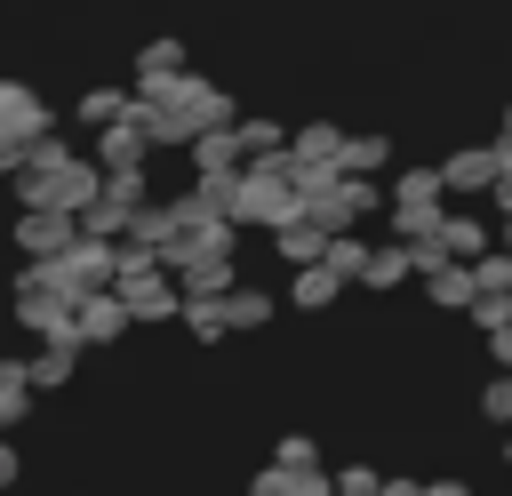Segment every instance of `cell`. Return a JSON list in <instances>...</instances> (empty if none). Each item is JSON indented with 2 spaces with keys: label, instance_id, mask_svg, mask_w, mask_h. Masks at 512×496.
<instances>
[{
  "label": "cell",
  "instance_id": "cell-16",
  "mask_svg": "<svg viewBox=\"0 0 512 496\" xmlns=\"http://www.w3.org/2000/svg\"><path fill=\"white\" fill-rule=\"evenodd\" d=\"M488 240H496V224H488L480 208H448V216H440V248H448V256H480Z\"/></svg>",
  "mask_w": 512,
  "mask_h": 496
},
{
  "label": "cell",
  "instance_id": "cell-2",
  "mask_svg": "<svg viewBox=\"0 0 512 496\" xmlns=\"http://www.w3.org/2000/svg\"><path fill=\"white\" fill-rule=\"evenodd\" d=\"M112 288H120V304H128L136 328H160V320H176V304H184V280H176L168 264H136V272H120Z\"/></svg>",
  "mask_w": 512,
  "mask_h": 496
},
{
  "label": "cell",
  "instance_id": "cell-37",
  "mask_svg": "<svg viewBox=\"0 0 512 496\" xmlns=\"http://www.w3.org/2000/svg\"><path fill=\"white\" fill-rule=\"evenodd\" d=\"M504 464H512V424H504Z\"/></svg>",
  "mask_w": 512,
  "mask_h": 496
},
{
  "label": "cell",
  "instance_id": "cell-33",
  "mask_svg": "<svg viewBox=\"0 0 512 496\" xmlns=\"http://www.w3.org/2000/svg\"><path fill=\"white\" fill-rule=\"evenodd\" d=\"M488 360H496V368H512V320H504V328H488Z\"/></svg>",
  "mask_w": 512,
  "mask_h": 496
},
{
  "label": "cell",
  "instance_id": "cell-20",
  "mask_svg": "<svg viewBox=\"0 0 512 496\" xmlns=\"http://www.w3.org/2000/svg\"><path fill=\"white\" fill-rule=\"evenodd\" d=\"M272 312H280V304H272L264 288H248V280L224 288V320H232V328H272Z\"/></svg>",
  "mask_w": 512,
  "mask_h": 496
},
{
  "label": "cell",
  "instance_id": "cell-30",
  "mask_svg": "<svg viewBox=\"0 0 512 496\" xmlns=\"http://www.w3.org/2000/svg\"><path fill=\"white\" fill-rule=\"evenodd\" d=\"M272 456H280V464H320V440H312V432H280Z\"/></svg>",
  "mask_w": 512,
  "mask_h": 496
},
{
  "label": "cell",
  "instance_id": "cell-7",
  "mask_svg": "<svg viewBox=\"0 0 512 496\" xmlns=\"http://www.w3.org/2000/svg\"><path fill=\"white\" fill-rule=\"evenodd\" d=\"M72 232H80L72 208H16V256H56L72 248Z\"/></svg>",
  "mask_w": 512,
  "mask_h": 496
},
{
  "label": "cell",
  "instance_id": "cell-11",
  "mask_svg": "<svg viewBox=\"0 0 512 496\" xmlns=\"http://www.w3.org/2000/svg\"><path fill=\"white\" fill-rule=\"evenodd\" d=\"M416 288H424V304H432V312H464V304L480 296V280H472V256H448V264L416 272Z\"/></svg>",
  "mask_w": 512,
  "mask_h": 496
},
{
  "label": "cell",
  "instance_id": "cell-12",
  "mask_svg": "<svg viewBox=\"0 0 512 496\" xmlns=\"http://www.w3.org/2000/svg\"><path fill=\"white\" fill-rule=\"evenodd\" d=\"M344 288H352V280H344L336 264H320V256H312V264H296V280H288V304H296V312H328Z\"/></svg>",
  "mask_w": 512,
  "mask_h": 496
},
{
  "label": "cell",
  "instance_id": "cell-28",
  "mask_svg": "<svg viewBox=\"0 0 512 496\" xmlns=\"http://www.w3.org/2000/svg\"><path fill=\"white\" fill-rule=\"evenodd\" d=\"M392 200H448V184H440V168H400Z\"/></svg>",
  "mask_w": 512,
  "mask_h": 496
},
{
  "label": "cell",
  "instance_id": "cell-24",
  "mask_svg": "<svg viewBox=\"0 0 512 496\" xmlns=\"http://www.w3.org/2000/svg\"><path fill=\"white\" fill-rule=\"evenodd\" d=\"M440 216H448V200H392V240H424V232H440Z\"/></svg>",
  "mask_w": 512,
  "mask_h": 496
},
{
  "label": "cell",
  "instance_id": "cell-8",
  "mask_svg": "<svg viewBox=\"0 0 512 496\" xmlns=\"http://www.w3.org/2000/svg\"><path fill=\"white\" fill-rule=\"evenodd\" d=\"M72 328H80V344H120L136 320H128V304H120V288H88L80 304H72Z\"/></svg>",
  "mask_w": 512,
  "mask_h": 496
},
{
  "label": "cell",
  "instance_id": "cell-4",
  "mask_svg": "<svg viewBox=\"0 0 512 496\" xmlns=\"http://www.w3.org/2000/svg\"><path fill=\"white\" fill-rule=\"evenodd\" d=\"M168 104L192 120V128H232L240 120V104H232V88H216V80H200V72H176V88H168Z\"/></svg>",
  "mask_w": 512,
  "mask_h": 496
},
{
  "label": "cell",
  "instance_id": "cell-34",
  "mask_svg": "<svg viewBox=\"0 0 512 496\" xmlns=\"http://www.w3.org/2000/svg\"><path fill=\"white\" fill-rule=\"evenodd\" d=\"M16 472H24V456H16V440H8V432H0V488H8V480H16Z\"/></svg>",
  "mask_w": 512,
  "mask_h": 496
},
{
  "label": "cell",
  "instance_id": "cell-36",
  "mask_svg": "<svg viewBox=\"0 0 512 496\" xmlns=\"http://www.w3.org/2000/svg\"><path fill=\"white\" fill-rule=\"evenodd\" d=\"M496 240H504V248H512V208H504V224H496Z\"/></svg>",
  "mask_w": 512,
  "mask_h": 496
},
{
  "label": "cell",
  "instance_id": "cell-38",
  "mask_svg": "<svg viewBox=\"0 0 512 496\" xmlns=\"http://www.w3.org/2000/svg\"><path fill=\"white\" fill-rule=\"evenodd\" d=\"M504 128H512V104H504Z\"/></svg>",
  "mask_w": 512,
  "mask_h": 496
},
{
  "label": "cell",
  "instance_id": "cell-32",
  "mask_svg": "<svg viewBox=\"0 0 512 496\" xmlns=\"http://www.w3.org/2000/svg\"><path fill=\"white\" fill-rule=\"evenodd\" d=\"M24 152H32V136H0V176H16V168H24Z\"/></svg>",
  "mask_w": 512,
  "mask_h": 496
},
{
  "label": "cell",
  "instance_id": "cell-29",
  "mask_svg": "<svg viewBox=\"0 0 512 496\" xmlns=\"http://www.w3.org/2000/svg\"><path fill=\"white\" fill-rule=\"evenodd\" d=\"M480 416H488V424H512V368H504V376L480 392Z\"/></svg>",
  "mask_w": 512,
  "mask_h": 496
},
{
  "label": "cell",
  "instance_id": "cell-9",
  "mask_svg": "<svg viewBox=\"0 0 512 496\" xmlns=\"http://www.w3.org/2000/svg\"><path fill=\"white\" fill-rule=\"evenodd\" d=\"M128 72H136V96H168L176 72H192V48H184V40H144Z\"/></svg>",
  "mask_w": 512,
  "mask_h": 496
},
{
  "label": "cell",
  "instance_id": "cell-31",
  "mask_svg": "<svg viewBox=\"0 0 512 496\" xmlns=\"http://www.w3.org/2000/svg\"><path fill=\"white\" fill-rule=\"evenodd\" d=\"M336 488H344V496H376V488H384V472H376V464H344V472H336Z\"/></svg>",
  "mask_w": 512,
  "mask_h": 496
},
{
  "label": "cell",
  "instance_id": "cell-22",
  "mask_svg": "<svg viewBox=\"0 0 512 496\" xmlns=\"http://www.w3.org/2000/svg\"><path fill=\"white\" fill-rule=\"evenodd\" d=\"M232 136H240V152H248V160H256V152H288V128H280L272 112H240V120H232Z\"/></svg>",
  "mask_w": 512,
  "mask_h": 496
},
{
  "label": "cell",
  "instance_id": "cell-17",
  "mask_svg": "<svg viewBox=\"0 0 512 496\" xmlns=\"http://www.w3.org/2000/svg\"><path fill=\"white\" fill-rule=\"evenodd\" d=\"M24 368H32V392H64V384H72V368H80V344H72V336H56V344H40Z\"/></svg>",
  "mask_w": 512,
  "mask_h": 496
},
{
  "label": "cell",
  "instance_id": "cell-35",
  "mask_svg": "<svg viewBox=\"0 0 512 496\" xmlns=\"http://www.w3.org/2000/svg\"><path fill=\"white\" fill-rule=\"evenodd\" d=\"M496 176H512V128L496 136Z\"/></svg>",
  "mask_w": 512,
  "mask_h": 496
},
{
  "label": "cell",
  "instance_id": "cell-26",
  "mask_svg": "<svg viewBox=\"0 0 512 496\" xmlns=\"http://www.w3.org/2000/svg\"><path fill=\"white\" fill-rule=\"evenodd\" d=\"M368 248H376V240H360V232L344 224V232H328V248H320V264H336V272H344V280L360 288V264H368Z\"/></svg>",
  "mask_w": 512,
  "mask_h": 496
},
{
  "label": "cell",
  "instance_id": "cell-3",
  "mask_svg": "<svg viewBox=\"0 0 512 496\" xmlns=\"http://www.w3.org/2000/svg\"><path fill=\"white\" fill-rule=\"evenodd\" d=\"M72 304H80V296H64V288H16V304H8V312H16V328H32L40 344H56V336H72V344H80Z\"/></svg>",
  "mask_w": 512,
  "mask_h": 496
},
{
  "label": "cell",
  "instance_id": "cell-13",
  "mask_svg": "<svg viewBox=\"0 0 512 496\" xmlns=\"http://www.w3.org/2000/svg\"><path fill=\"white\" fill-rule=\"evenodd\" d=\"M48 104L24 88V80H0V136H48Z\"/></svg>",
  "mask_w": 512,
  "mask_h": 496
},
{
  "label": "cell",
  "instance_id": "cell-15",
  "mask_svg": "<svg viewBox=\"0 0 512 496\" xmlns=\"http://www.w3.org/2000/svg\"><path fill=\"white\" fill-rule=\"evenodd\" d=\"M400 280H416V256H408V240H376L368 248V264H360V288H400Z\"/></svg>",
  "mask_w": 512,
  "mask_h": 496
},
{
  "label": "cell",
  "instance_id": "cell-23",
  "mask_svg": "<svg viewBox=\"0 0 512 496\" xmlns=\"http://www.w3.org/2000/svg\"><path fill=\"white\" fill-rule=\"evenodd\" d=\"M288 152H296V160H344V128H336V120L288 128Z\"/></svg>",
  "mask_w": 512,
  "mask_h": 496
},
{
  "label": "cell",
  "instance_id": "cell-19",
  "mask_svg": "<svg viewBox=\"0 0 512 496\" xmlns=\"http://www.w3.org/2000/svg\"><path fill=\"white\" fill-rule=\"evenodd\" d=\"M176 320H184V336H192V344H224V336H232L224 296H184V304H176Z\"/></svg>",
  "mask_w": 512,
  "mask_h": 496
},
{
  "label": "cell",
  "instance_id": "cell-14",
  "mask_svg": "<svg viewBox=\"0 0 512 496\" xmlns=\"http://www.w3.org/2000/svg\"><path fill=\"white\" fill-rule=\"evenodd\" d=\"M184 152H192V168H200V176H232V168L248 160L232 128H192V144H184Z\"/></svg>",
  "mask_w": 512,
  "mask_h": 496
},
{
  "label": "cell",
  "instance_id": "cell-10",
  "mask_svg": "<svg viewBox=\"0 0 512 496\" xmlns=\"http://www.w3.org/2000/svg\"><path fill=\"white\" fill-rule=\"evenodd\" d=\"M88 152H96V168H144V152H152V136H144V120H136V104H128L120 120H104Z\"/></svg>",
  "mask_w": 512,
  "mask_h": 496
},
{
  "label": "cell",
  "instance_id": "cell-18",
  "mask_svg": "<svg viewBox=\"0 0 512 496\" xmlns=\"http://www.w3.org/2000/svg\"><path fill=\"white\" fill-rule=\"evenodd\" d=\"M320 488H328L320 464H280V456H272V464L256 472V496H320Z\"/></svg>",
  "mask_w": 512,
  "mask_h": 496
},
{
  "label": "cell",
  "instance_id": "cell-25",
  "mask_svg": "<svg viewBox=\"0 0 512 496\" xmlns=\"http://www.w3.org/2000/svg\"><path fill=\"white\" fill-rule=\"evenodd\" d=\"M128 104H136V96H128V88H120V80H96V88H88V96H80V128H104V120H120V112H128Z\"/></svg>",
  "mask_w": 512,
  "mask_h": 496
},
{
  "label": "cell",
  "instance_id": "cell-6",
  "mask_svg": "<svg viewBox=\"0 0 512 496\" xmlns=\"http://www.w3.org/2000/svg\"><path fill=\"white\" fill-rule=\"evenodd\" d=\"M440 184H448V200H488V184H496V144H456V152L440 160Z\"/></svg>",
  "mask_w": 512,
  "mask_h": 496
},
{
  "label": "cell",
  "instance_id": "cell-21",
  "mask_svg": "<svg viewBox=\"0 0 512 496\" xmlns=\"http://www.w3.org/2000/svg\"><path fill=\"white\" fill-rule=\"evenodd\" d=\"M32 408V368L24 360H0V432H16Z\"/></svg>",
  "mask_w": 512,
  "mask_h": 496
},
{
  "label": "cell",
  "instance_id": "cell-5",
  "mask_svg": "<svg viewBox=\"0 0 512 496\" xmlns=\"http://www.w3.org/2000/svg\"><path fill=\"white\" fill-rule=\"evenodd\" d=\"M64 272H72L80 296H88V288H112V280H120V240H104V232H72Z\"/></svg>",
  "mask_w": 512,
  "mask_h": 496
},
{
  "label": "cell",
  "instance_id": "cell-1",
  "mask_svg": "<svg viewBox=\"0 0 512 496\" xmlns=\"http://www.w3.org/2000/svg\"><path fill=\"white\" fill-rule=\"evenodd\" d=\"M376 208H392V200H384V176H360V168H336V184H328V192H320V200H312L304 216H320L328 232H344V224H368Z\"/></svg>",
  "mask_w": 512,
  "mask_h": 496
},
{
  "label": "cell",
  "instance_id": "cell-27",
  "mask_svg": "<svg viewBox=\"0 0 512 496\" xmlns=\"http://www.w3.org/2000/svg\"><path fill=\"white\" fill-rule=\"evenodd\" d=\"M344 168L384 176V168H392V136H344Z\"/></svg>",
  "mask_w": 512,
  "mask_h": 496
}]
</instances>
